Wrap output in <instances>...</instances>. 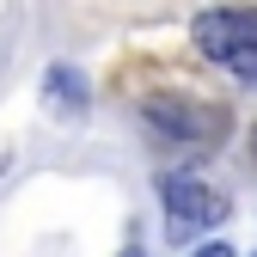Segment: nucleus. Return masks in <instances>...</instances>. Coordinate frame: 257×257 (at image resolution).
Listing matches in <instances>:
<instances>
[{"label": "nucleus", "mask_w": 257, "mask_h": 257, "mask_svg": "<svg viewBox=\"0 0 257 257\" xmlns=\"http://www.w3.org/2000/svg\"><path fill=\"white\" fill-rule=\"evenodd\" d=\"M147 128L159 141H184V147H208L220 128H227V110L202 104V98H184V92H166V98H147L141 104Z\"/></svg>", "instance_id": "obj_2"}, {"label": "nucleus", "mask_w": 257, "mask_h": 257, "mask_svg": "<svg viewBox=\"0 0 257 257\" xmlns=\"http://www.w3.org/2000/svg\"><path fill=\"white\" fill-rule=\"evenodd\" d=\"M196 257H233V245H220V239H214V245H202Z\"/></svg>", "instance_id": "obj_5"}, {"label": "nucleus", "mask_w": 257, "mask_h": 257, "mask_svg": "<svg viewBox=\"0 0 257 257\" xmlns=\"http://www.w3.org/2000/svg\"><path fill=\"white\" fill-rule=\"evenodd\" d=\"M43 92H49V104H55L61 116H80V110H86V86H80V74H74V68H49Z\"/></svg>", "instance_id": "obj_4"}, {"label": "nucleus", "mask_w": 257, "mask_h": 257, "mask_svg": "<svg viewBox=\"0 0 257 257\" xmlns=\"http://www.w3.org/2000/svg\"><path fill=\"white\" fill-rule=\"evenodd\" d=\"M159 202H166V233L172 239H202L208 227L227 220V202L196 178H159Z\"/></svg>", "instance_id": "obj_3"}, {"label": "nucleus", "mask_w": 257, "mask_h": 257, "mask_svg": "<svg viewBox=\"0 0 257 257\" xmlns=\"http://www.w3.org/2000/svg\"><path fill=\"white\" fill-rule=\"evenodd\" d=\"M251 153H257V128H251Z\"/></svg>", "instance_id": "obj_6"}, {"label": "nucleus", "mask_w": 257, "mask_h": 257, "mask_svg": "<svg viewBox=\"0 0 257 257\" xmlns=\"http://www.w3.org/2000/svg\"><path fill=\"white\" fill-rule=\"evenodd\" d=\"M190 37L233 80H257V13L251 7H214V13H202L190 25Z\"/></svg>", "instance_id": "obj_1"}]
</instances>
